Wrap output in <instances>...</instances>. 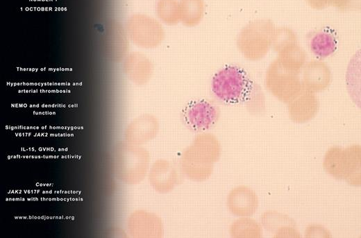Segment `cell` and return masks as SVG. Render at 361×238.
Wrapping results in <instances>:
<instances>
[{"mask_svg": "<svg viewBox=\"0 0 361 238\" xmlns=\"http://www.w3.org/2000/svg\"><path fill=\"white\" fill-rule=\"evenodd\" d=\"M219 155L220 144L217 139L209 133L199 135L183 155V171L191 179H207Z\"/></svg>", "mask_w": 361, "mask_h": 238, "instance_id": "6da1fadb", "label": "cell"}, {"mask_svg": "<svg viewBox=\"0 0 361 238\" xmlns=\"http://www.w3.org/2000/svg\"><path fill=\"white\" fill-rule=\"evenodd\" d=\"M251 82L246 72L235 65H227L215 74L211 90L224 103H237L246 100L251 92Z\"/></svg>", "mask_w": 361, "mask_h": 238, "instance_id": "7a4b0ae2", "label": "cell"}, {"mask_svg": "<svg viewBox=\"0 0 361 238\" xmlns=\"http://www.w3.org/2000/svg\"><path fill=\"white\" fill-rule=\"evenodd\" d=\"M275 30L274 24L269 19L251 21L239 33L237 47L246 59L259 60L265 56L272 44Z\"/></svg>", "mask_w": 361, "mask_h": 238, "instance_id": "3957f363", "label": "cell"}, {"mask_svg": "<svg viewBox=\"0 0 361 238\" xmlns=\"http://www.w3.org/2000/svg\"><path fill=\"white\" fill-rule=\"evenodd\" d=\"M149 155L140 145L128 142H120L115 147L113 164L115 173L124 182L135 185L146 175Z\"/></svg>", "mask_w": 361, "mask_h": 238, "instance_id": "277c9868", "label": "cell"}, {"mask_svg": "<svg viewBox=\"0 0 361 238\" xmlns=\"http://www.w3.org/2000/svg\"><path fill=\"white\" fill-rule=\"evenodd\" d=\"M125 29L129 40L135 46L145 49L159 46L165 37L162 24L158 19L142 13L130 16Z\"/></svg>", "mask_w": 361, "mask_h": 238, "instance_id": "5b68a950", "label": "cell"}, {"mask_svg": "<svg viewBox=\"0 0 361 238\" xmlns=\"http://www.w3.org/2000/svg\"><path fill=\"white\" fill-rule=\"evenodd\" d=\"M298 73L283 67L276 60L269 67L266 74V86L277 99L289 103L303 90Z\"/></svg>", "mask_w": 361, "mask_h": 238, "instance_id": "8992f818", "label": "cell"}, {"mask_svg": "<svg viewBox=\"0 0 361 238\" xmlns=\"http://www.w3.org/2000/svg\"><path fill=\"white\" fill-rule=\"evenodd\" d=\"M219 111L212 103L196 100L187 103L183 110L185 124L196 131H205L217 121Z\"/></svg>", "mask_w": 361, "mask_h": 238, "instance_id": "52a82bcc", "label": "cell"}, {"mask_svg": "<svg viewBox=\"0 0 361 238\" xmlns=\"http://www.w3.org/2000/svg\"><path fill=\"white\" fill-rule=\"evenodd\" d=\"M226 205L230 212L237 217L251 216L258 209L259 199L253 189L239 185L229 192Z\"/></svg>", "mask_w": 361, "mask_h": 238, "instance_id": "ba28073f", "label": "cell"}, {"mask_svg": "<svg viewBox=\"0 0 361 238\" xmlns=\"http://www.w3.org/2000/svg\"><path fill=\"white\" fill-rule=\"evenodd\" d=\"M123 70L128 78L137 85L146 84L153 74V63L139 51L128 53L123 60Z\"/></svg>", "mask_w": 361, "mask_h": 238, "instance_id": "9c48e42d", "label": "cell"}, {"mask_svg": "<svg viewBox=\"0 0 361 238\" xmlns=\"http://www.w3.org/2000/svg\"><path fill=\"white\" fill-rule=\"evenodd\" d=\"M158 129L157 118L151 114H143L128 124L124 133L125 139L129 143L140 146L152 140Z\"/></svg>", "mask_w": 361, "mask_h": 238, "instance_id": "30bf717a", "label": "cell"}, {"mask_svg": "<svg viewBox=\"0 0 361 238\" xmlns=\"http://www.w3.org/2000/svg\"><path fill=\"white\" fill-rule=\"evenodd\" d=\"M129 41L125 28L118 24L109 25L103 37L104 51L108 58L116 62L123 60L128 53Z\"/></svg>", "mask_w": 361, "mask_h": 238, "instance_id": "8fae6325", "label": "cell"}, {"mask_svg": "<svg viewBox=\"0 0 361 238\" xmlns=\"http://www.w3.org/2000/svg\"><path fill=\"white\" fill-rule=\"evenodd\" d=\"M130 233L136 237H156L162 233V222L155 214L137 210L131 214L128 221Z\"/></svg>", "mask_w": 361, "mask_h": 238, "instance_id": "7c38bea8", "label": "cell"}, {"mask_svg": "<svg viewBox=\"0 0 361 238\" xmlns=\"http://www.w3.org/2000/svg\"><path fill=\"white\" fill-rule=\"evenodd\" d=\"M319 108V103L314 94L303 90L289 102L288 112L292 121L305 123L314 117Z\"/></svg>", "mask_w": 361, "mask_h": 238, "instance_id": "4fadbf2b", "label": "cell"}, {"mask_svg": "<svg viewBox=\"0 0 361 238\" xmlns=\"http://www.w3.org/2000/svg\"><path fill=\"white\" fill-rule=\"evenodd\" d=\"M176 179V170L167 161L157 160L150 169L149 173L150 184L158 192H169L174 187Z\"/></svg>", "mask_w": 361, "mask_h": 238, "instance_id": "5bb4252c", "label": "cell"}, {"mask_svg": "<svg viewBox=\"0 0 361 238\" xmlns=\"http://www.w3.org/2000/svg\"><path fill=\"white\" fill-rule=\"evenodd\" d=\"M330 82V72L326 65L312 62L305 68L301 81L304 90L314 93L326 89Z\"/></svg>", "mask_w": 361, "mask_h": 238, "instance_id": "9a60e30c", "label": "cell"}, {"mask_svg": "<svg viewBox=\"0 0 361 238\" xmlns=\"http://www.w3.org/2000/svg\"><path fill=\"white\" fill-rule=\"evenodd\" d=\"M324 169L332 177L346 180L348 172V157L346 148L332 146L325 153Z\"/></svg>", "mask_w": 361, "mask_h": 238, "instance_id": "2e32d148", "label": "cell"}, {"mask_svg": "<svg viewBox=\"0 0 361 238\" xmlns=\"http://www.w3.org/2000/svg\"><path fill=\"white\" fill-rule=\"evenodd\" d=\"M180 22L186 27H195L203 19L205 12L204 0H178Z\"/></svg>", "mask_w": 361, "mask_h": 238, "instance_id": "e0dca14e", "label": "cell"}, {"mask_svg": "<svg viewBox=\"0 0 361 238\" xmlns=\"http://www.w3.org/2000/svg\"><path fill=\"white\" fill-rule=\"evenodd\" d=\"M312 53L319 58L331 56L337 49L335 36L327 31H320L314 34L310 41Z\"/></svg>", "mask_w": 361, "mask_h": 238, "instance_id": "ac0fdd59", "label": "cell"}, {"mask_svg": "<svg viewBox=\"0 0 361 238\" xmlns=\"http://www.w3.org/2000/svg\"><path fill=\"white\" fill-rule=\"evenodd\" d=\"M262 232L261 223L251 216L238 217L230 227V235L233 237L258 238Z\"/></svg>", "mask_w": 361, "mask_h": 238, "instance_id": "d6986e66", "label": "cell"}, {"mask_svg": "<svg viewBox=\"0 0 361 238\" xmlns=\"http://www.w3.org/2000/svg\"><path fill=\"white\" fill-rule=\"evenodd\" d=\"M157 19L167 26H174L180 22L178 0H157L155 6Z\"/></svg>", "mask_w": 361, "mask_h": 238, "instance_id": "ffe728a7", "label": "cell"}, {"mask_svg": "<svg viewBox=\"0 0 361 238\" xmlns=\"http://www.w3.org/2000/svg\"><path fill=\"white\" fill-rule=\"evenodd\" d=\"M261 226L268 232L274 235L276 232L289 226H296L293 219L282 212L269 210L261 216Z\"/></svg>", "mask_w": 361, "mask_h": 238, "instance_id": "44dd1931", "label": "cell"}, {"mask_svg": "<svg viewBox=\"0 0 361 238\" xmlns=\"http://www.w3.org/2000/svg\"><path fill=\"white\" fill-rule=\"evenodd\" d=\"M348 157V172L346 181L352 185L360 184V147L351 145L346 148Z\"/></svg>", "mask_w": 361, "mask_h": 238, "instance_id": "7402d4cb", "label": "cell"}, {"mask_svg": "<svg viewBox=\"0 0 361 238\" xmlns=\"http://www.w3.org/2000/svg\"><path fill=\"white\" fill-rule=\"evenodd\" d=\"M312 8L321 10L328 7H334L339 10H347L353 0H305Z\"/></svg>", "mask_w": 361, "mask_h": 238, "instance_id": "603a6c76", "label": "cell"}, {"mask_svg": "<svg viewBox=\"0 0 361 238\" xmlns=\"http://www.w3.org/2000/svg\"><path fill=\"white\" fill-rule=\"evenodd\" d=\"M304 236L309 238H328L331 237V233L326 227L313 223L306 227Z\"/></svg>", "mask_w": 361, "mask_h": 238, "instance_id": "cb8c5ba5", "label": "cell"}]
</instances>
